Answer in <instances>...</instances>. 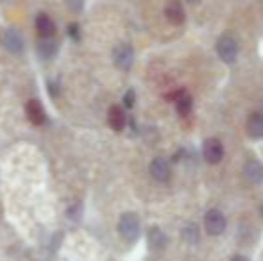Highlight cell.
Instances as JSON below:
<instances>
[{
    "instance_id": "13",
    "label": "cell",
    "mask_w": 263,
    "mask_h": 261,
    "mask_svg": "<svg viewBox=\"0 0 263 261\" xmlns=\"http://www.w3.org/2000/svg\"><path fill=\"white\" fill-rule=\"evenodd\" d=\"M36 29H38V34L42 38H52L55 34V24L52 18L47 16V14H38L36 18Z\"/></svg>"
},
{
    "instance_id": "17",
    "label": "cell",
    "mask_w": 263,
    "mask_h": 261,
    "mask_svg": "<svg viewBox=\"0 0 263 261\" xmlns=\"http://www.w3.org/2000/svg\"><path fill=\"white\" fill-rule=\"evenodd\" d=\"M184 234H186V238H188V242H190V244H195V242L199 240L197 226H188L186 231H184Z\"/></svg>"
},
{
    "instance_id": "5",
    "label": "cell",
    "mask_w": 263,
    "mask_h": 261,
    "mask_svg": "<svg viewBox=\"0 0 263 261\" xmlns=\"http://www.w3.org/2000/svg\"><path fill=\"white\" fill-rule=\"evenodd\" d=\"M202 156H204V159L208 163L217 165L220 163L222 156H224V147L217 138H208L204 142V145H202Z\"/></svg>"
},
{
    "instance_id": "12",
    "label": "cell",
    "mask_w": 263,
    "mask_h": 261,
    "mask_svg": "<svg viewBox=\"0 0 263 261\" xmlns=\"http://www.w3.org/2000/svg\"><path fill=\"white\" fill-rule=\"evenodd\" d=\"M147 242H149V247L153 251H163L166 247V236L159 227H151L147 231Z\"/></svg>"
},
{
    "instance_id": "15",
    "label": "cell",
    "mask_w": 263,
    "mask_h": 261,
    "mask_svg": "<svg viewBox=\"0 0 263 261\" xmlns=\"http://www.w3.org/2000/svg\"><path fill=\"white\" fill-rule=\"evenodd\" d=\"M58 52V43L54 42L52 38H42L38 45V54L42 59H50V57L55 56Z\"/></svg>"
},
{
    "instance_id": "20",
    "label": "cell",
    "mask_w": 263,
    "mask_h": 261,
    "mask_svg": "<svg viewBox=\"0 0 263 261\" xmlns=\"http://www.w3.org/2000/svg\"><path fill=\"white\" fill-rule=\"evenodd\" d=\"M231 261H249V259L243 258V256H235V258H233Z\"/></svg>"
},
{
    "instance_id": "4",
    "label": "cell",
    "mask_w": 263,
    "mask_h": 261,
    "mask_svg": "<svg viewBox=\"0 0 263 261\" xmlns=\"http://www.w3.org/2000/svg\"><path fill=\"white\" fill-rule=\"evenodd\" d=\"M133 59H135V52H133V47L127 45V43H122V45H118L117 49L113 50L115 65L120 70H124V72H127L133 66Z\"/></svg>"
},
{
    "instance_id": "14",
    "label": "cell",
    "mask_w": 263,
    "mask_h": 261,
    "mask_svg": "<svg viewBox=\"0 0 263 261\" xmlns=\"http://www.w3.org/2000/svg\"><path fill=\"white\" fill-rule=\"evenodd\" d=\"M247 131L253 138H261L263 136V115L261 113H253L247 120Z\"/></svg>"
},
{
    "instance_id": "2",
    "label": "cell",
    "mask_w": 263,
    "mask_h": 261,
    "mask_svg": "<svg viewBox=\"0 0 263 261\" xmlns=\"http://www.w3.org/2000/svg\"><path fill=\"white\" fill-rule=\"evenodd\" d=\"M217 54L224 63H235L236 57H238V43H236V39L229 34L220 36L217 42Z\"/></svg>"
},
{
    "instance_id": "21",
    "label": "cell",
    "mask_w": 263,
    "mask_h": 261,
    "mask_svg": "<svg viewBox=\"0 0 263 261\" xmlns=\"http://www.w3.org/2000/svg\"><path fill=\"white\" fill-rule=\"evenodd\" d=\"M190 4H197V2H201V0H188Z\"/></svg>"
},
{
    "instance_id": "16",
    "label": "cell",
    "mask_w": 263,
    "mask_h": 261,
    "mask_svg": "<svg viewBox=\"0 0 263 261\" xmlns=\"http://www.w3.org/2000/svg\"><path fill=\"white\" fill-rule=\"evenodd\" d=\"M192 106H194V102H192V97L186 91L176 98V109L179 115H188V113L192 111Z\"/></svg>"
},
{
    "instance_id": "7",
    "label": "cell",
    "mask_w": 263,
    "mask_h": 261,
    "mask_svg": "<svg viewBox=\"0 0 263 261\" xmlns=\"http://www.w3.org/2000/svg\"><path fill=\"white\" fill-rule=\"evenodd\" d=\"M25 113H27V118L29 122H32L34 126H42V124H45V109H43L42 102L40 101H29L27 104H25Z\"/></svg>"
},
{
    "instance_id": "11",
    "label": "cell",
    "mask_w": 263,
    "mask_h": 261,
    "mask_svg": "<svg viewBox=\"0 0 263 261\" xmlns=\"http://www.w3.org/2000/svg\"><path fill=\"white\" fill-rule=\"evenodd\" d=\"M107 122H109L111 129L120 132L125 127V113L120 106H111L109 113H107Z\"/></svg>"
},
{
    "instance_id": "6",
    "label": "cell",
    "mask_w": 263,
    "mask_h": 261,
    "mask_svg": "<svg viewBox=\"0 0 263 261\" xmlns=\"http://www.w3.org/2000/svg\"><path fill=\"white\" fill-rule=\"evenodd\" d=\"M149 170H151V175H153V177L159 183H166L170 179V175H172L168 161L163 159V157H154L153 163H151V167H149Z\"/></svg>"
},
{
    "instance_id": "19",
    "label": "cell",
    "mask_w": 263,
    "mask_h": 261,
    "mask_svg": "<svg viewBox=\"0 0 263 261\" xmlns=\"http://www.w3.org/2000/svg\"><path fill=\"white\" fill-rule=\"evenodd\" d=\"M68 31H70V36H72V38L79 39V27H77L76 24H73V25H70V27H68Z\"/></svg>"
},
{
    "instance_id": "1",
    "label": "cell",
    "mask_w": 263,
    "mask_h": 261,
    "mask_svg": "<svg viewBox=\"0 0 263 261\" xmlns=\"http://www.w3.org/2000/svg\"><path fill=\"white\" fill-rule=\"evenodd\" d=\"M118 233L129 244H135L140 236V220L135 213H124L118 220Z\"/></svg>"
},
{
    "instance_id": "8",
    "label": "cell",
    "mask_w": 263,
    "mask_h": 261,
    "mask_svg": "<svg viewBox=\"0 0 263 261\" xmlns=\"http://www.w3.org/2000/svg\"><path fill=\"white\" fill-rule=\"evenodd\" d=\"M4 47L9 50L11 54H20L24 50V38L20 32H16L14 29H7L4 32Z\"/></svg>"
},
{
    "instance_id": "10",
    "label": "cell",
    "mask_w": 263,
    "mask_h": 261,
    "mask_svg": "<svg viewBox=\"0 0 263 261\" xmlns=\"http://www.w3.org/2000/svg\"><path fill=\"white\" fill-rule=\"evenodd\" d=\"M243 175L249 183L256 185V183L263 181V165L256 159H249L243 167Z\"/></svg>"
},
{
    "instance_id": "9",
    "label": "cell",
    "mask_w": 263,
    "mask_h": 261,
    "mask_svg": "<svg viewBox=\"0 0 263 261\" xmlns=\"http://www.w3.org/2000/svg\"><path fill=\"white\" fill-rule=\"evenodd\" d=\"M165 16L172 25H181L184 22V7L179 0H170L165 7Z\"/></svg>"
},
{
    "instance_id": "18",
    "label": "cell",
    "mask_w": 263,
    "mask_h": 261,
    "mask_svg": "<svg viewBox=\"0 0 263 261\" xmlns=\"http://www.w3.org/2000/svg\"><path fill=\"white\" fill-rule=\"evenodd\" d=\"M135 98H136L135 91L129 90L127 93L124 95V106H125V108H133V106H135Z\"/></svg>"
},
{
    "instance_id": "3",
    "label": "cell",
    "mask_w": 263,
    "mask_h": 261,
    "mask_svg": "<svg viewBox=\"0 0 263 261\" xmlns=\"http://www.w3.org/2000/svg\"><path fill=\"white\" fill-rule=\"evenodd\" d=\"M204 227L211 236H218L226 229V216L218 209H210L204 215Z\"/></svg>"
}]
</instances>
